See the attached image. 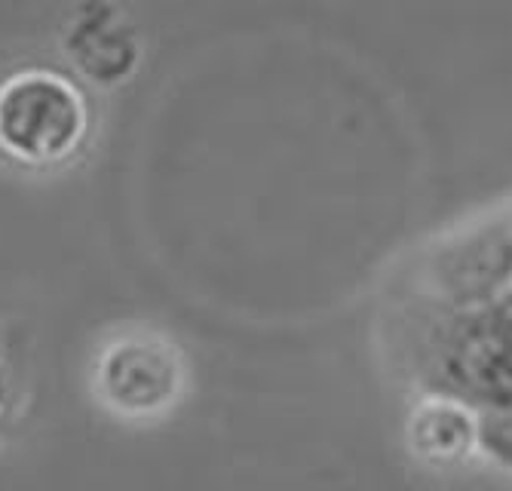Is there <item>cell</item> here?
I'll list each match as a JSON object with an SVG mask.
<instances>
[{
	"mask_svg": "<svg viewBox=\"0 0 512 491\" xmlns=\"http://www.w3.org/2000/svg\"><path fill=\"white\" fill-rule=\"evenodd\" d=\"M197 387L191 350L154 320H117L89 341L83 393L105 421L126 430L169 424Z\"/></svg>",
	"mask_w": 512,
	"mask_h": 491,
	"instance_id": "cell-1",
	"label": "cell"
},
{
	"mask_svg": "<svg viewBox=\"0 0 512 491\" xmlns=\"http://www.w3.org/2000/svg\"><path fill=\"white\" fill-rule=\"evenodd\" d=\"M89 139V105L80 89L46 68L0 80V157L28 172L68 166Z\"/></svg>",
	"mask_w": 512,
	"mask_h": 491,
	"instance_id": "cell-2",
	"label": "cell"
},
{
	"mask_svg": "<svg viewBox=\"0 0 512 491\" xmlns=\"http://www.w3.org/2000/svg\"><path fill=\"white\" fill-rule=\"evenodd\" d=\"M28 412V378L22 375L10 344L0 341V452Z\"/></svg>",
	"mask_w": 512,
	"mask_h": 491,
	"instance_id": "cell-3",
	"label": "cell"
}]
</instances>
